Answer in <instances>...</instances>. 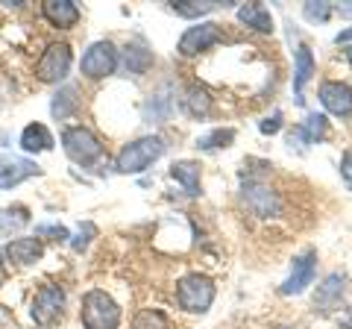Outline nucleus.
<instances>
[{
  "mask_svg": "<svg viewBox=\"0 0 352 329\" xmlns=\"http://www.w3.org/2000/svg\"><path fill=\"white\" fill-rule=\"evenodd\" d=\"M279 127H282V115H279V112H273L270 118H264L261 124H258V129H261L264 136H273V133H276Z\"/></svg>",
  "mask_w": 352,
  "mask_h": 329,
  "instance_id": "obj_31",
  "label": "nucleus"
},
{
  "mask_svg": "<svg viewBox=\"0 0 352 329\" xmlns=\"http://www.w3.org/2000/svg\"><path fill=\"white\" fill-rule=\"evenodd\" d=\"M185 106H188V112L194 118H206L212 112V97H208V92L200 89V85H191V89L185 92Z\"/></svg>",
  "mask_w": 352,
  "mask_h": 329,
  "instance_id": "obj_21",
  "label": "nucleus"
},
{
  "mask_svg": "<svg viewBox=\"0 0 352 329\" xmlns=\"http://www.w3.org/2000/svg\"><path fill=\"white\" fill-rule=\"evenodd\" d=\"M32 321H36V326L41 329H53L62 315H65V291L62 285H41V288L36 291V297H32Z\"/></svg>",
  "mask_w": 352,
  "mask_h": 329,
  "instance_id": "obj_4",
  "label": "nucleus"
},
{
  "mask_svg": "<svg viewBox=\"0 0 352 329\" xmlns=\"http://www.w3.org/2000/svg\"><path fill=\"white\" fill-rule=\"evenodd\" d=\"M170 6H173V12L182 18H200L214 9V3H200V0H173Z\"/></svg>",
  "mask_w": 352,
  "mask_h": 329,
  "instance_id": "obj_26",
  "label": "nucleus"
},
{
  "mask_svg": "<svg viewBox=\"0 0 352 329\" xmlns=\"http://www.w3.org/2000/svg\"><path fill=\"white\" fill-rule=\"evenodd\" d=\"M214 279L206 277V273H188L176 285V303H179V309L191 315H206L214 303Z\"/></svg>",
  "mask_w": 352,
  "mask_h": 329,
  "instance_id": "obj_1",
  "label": "nucleus"
},
{
  "mask_svg": "<svg viewBox=\"0 0 352 329\" xmlns=\"http://www.w3.org/2000/svg\"><path fill=\"white\" fill-rule=\"evenodd\" d=\"M335 41H338V45H346V41H352V27H349V30H344V32H338Z\"/></svg>",
  "mask_w": 352,
  "mask_h": 329,
  "instance_id": "obj_33",
  "label": "nucleus"
},
{
  "mask_svg": "<svg viewBox=\"0 0 352 329\" xmlns=\"http://www.w3.org/2000/svg\"><path fill=\"white\" fill-rule=\"evenodd\" d=\"M235 141V129L232 127H217L212 133H206L200 141H197V147L200 150H220V147H229Z\"/></svg>",
  "mask_w": 352,
  "mask_h": 329,
  "instance_id": "obj_23",
  "label": "nucleus"
},
{
  "mask_svg": "<svg viewBox=\"0 0 352 329\" xmlns=\"http://www.w3.org/2000/svg\"><path fill=\"white\" fill-rule=\"evenodd\" d=\"M94 235H97V226H94V224H82V226H80V233H76V238L71 241V247L76 250V253H82V250L91 244V238H94Z\"/></svg>",
  "mask_w": 352,
  "mask_h": 329,
  "instance_id": "obj_29",
  "label": "nucleus"
},
{
  "mask_svg": "<svg viewBox=\"0 0 352 329\" xmlns=\"http://www.w3.org/2000/svg\"><path fill=\"white\" fill-rule=\"evenodd\" d=\"M80 321L85 329H118L120 326V306L106 291L94 288L82 297Z\"/></svg>",
  "mask_w": 352,
  "mask_h": 329,
  "instance_id": "obj_2",
  "label": "nucleus"
},
{
  "mask_svg": "<svg viewBox=\"0 0 352 329\" xmlns=\"http://www.w3.org/2000/svg\"><path fill=\"white\" fill-rule=\"evenodd\" d=\"M220 41V27L217 24H197V27H188L182 32L179 39V53L182 56H197V53L208 50L212 45Z\"/></svg>",
  "mask_w": 352,
  "mask_h": 329,
  "instance_id": "obj_11",
  "label": "nucleus"
},
{
  "mask_svg": "<svg viewBox=\"0 0 352 329\" xmlns=\"http://www.w3.org/2000/svg\"><path fill=\"white\" fill-rule=\"evenodd\" d=\"M314 273H317V250L308 247L305 253H300L294 259V268H291V277L282 282V294L291 297V294H302L308 285L314 282Z\"/></svg>",
  "mask_w": 352,
  "mask_h": 329,
  "instance_id": "obj_10",
  "label": "nucleus"
},
{
  "mask_svg": "<svg viewBox=\"0 0 352 329\" xmlns=\"http://www.w3.org/2000/svg\"><path fill=\"white\" fill-rule=\"evenodd\" d=\"M62 147L76 164H91L103 156V145L88 127H68L62 133Z\"/></svg>",
  "mask_w": 352,
  "mask_h": 329,
  "instance_id": "obj_5",
  "label": "nucleus"
},
{
  "mask_svg": "<svg viewBox=\"0 0 352 329\" xmlns=\"http://www.w3.org/2000/svg\"><path fill=\"white\" fill-rule=\"evenodd\" d=\"M153 65V56L144 47H126L124 50V71L126 74H144Z\"/></svg>",
  "mask_w": 352,
  "mask_h": 329,
  "instance_id": "obj_24",
  "label": "nucleus"
},
{
  "mask_svg": "<svg viewBox=\"0 0 352 329\" xmlns=\"http://www.w3.org/2000/svg\"><path fill=\"white\" fill-rule=\"evenodd\" d=\"M3 253L15 265H32V262H38L44 256V244H41V238H15L6 244Z\"/></svg>",
  "mask_w": 352,
  "mask_h": 329,
  "instance_id": "obj_15",
  "label": "nucleus"
},
{
  "mask_svg": "<svg viewBox=\"0 0 352 329\" xmlns=\"http://www.w3.org/2000/svg\"><path fill=\"white\" fill-rule=\"evenodd\" d=\"M302 129H305L308 141H320V138H326V133H329V120H326V115H308Z\"/></svg>",
  "mask_w": 352,
  "mask_h": 329,
  "instance_id": "obj_27",
  "label": "nucleus"
},
{
  "mask_svg": "<svg viewBox=\"0 0 352 329\" xmlns=\"http://www.w3.org/2000/svg\"><path fill=\"white\" fill-rule=\"evenodd\" d=\"M38 235H56V241H68V229L65 226H38Z\"/></svg>",
  "mask_w": 352,
  "mask_h": 329,
  "instance_id": "obj_32",
  "label": "nucleus"
},
{
  "mask_svg": "<svg viewBox=\"0 0 352 329\" xmlns=\"http://www.w3.org/2000/svg\"><path fill=\"white\" fill-rule=\"evenodd\" d=\"M302 15L308 21H320V24H323V21L332 18V3H305Z\"/></svg>",
  "mask_w": 352,
  "mask_h": 329,
  "instance_id": "obj_28",
  "label": "nucleus"
},
{
  "mask_svg": "<svg viewBox=\"0 0 352 329\" xmlns=\"http://www.w3.org/2000/svg\"><path fill=\"white\" fill-rule=\"evenodd\" d=\"M346 62H349V65H352V45H349V47H346Z\"/></svg>",
  "mask_w": 352,
  "mask_h": 329,
  "instance_id": "obj_35",
  "label": "nucleus"
},
{
  "mask_svg": "<svg viewBox=\"0 0 352 329\" xmlns=\"http://www.w3.org/2000/svg\"><path fill=\"white\" fill-rule=\"evenodd\" d=\"M41 15L53 27L71 30V27H76V21H80V6H76L74 0H44Z\"/></svg>",
  "mask_w": 352,
  "mask_h": 329,
  "instance_id": "obj_14",
  "label": "nucleus"
},
{
  "mask_svg": "<svg viewBox=\"0 0 352 329\" xmlns=\"http://www.w3.org/2000/svg\"><path fill=\"white\" fill-rule=\"evenodd\" d=\"M21 147L27 153H44V150H53V136L44 124H27L24 133H21Z\"/></svg>",
  "mask_w": 352,
  "mask_h": 329,
  "instance_id": "obj_17",
  "label": "nucleus"
},
{
  "mask_svg": "<svg viewBox=\"0 0 352 329\" xmlns=\"http://www.w3.org/2000/svg\"><path fill=\"white\" fill-rule=\"evenodd\" d=\"M314 74V56L308 47H300L296 50V68H294V94H296V103H302V89L305 83L311 80Z\"/></svg>",
  "mask_w": 352,
  "mask_h": 329,
  "instance_id": "obj_19",
  "label": "nucleus"
},
{
  "mask_svg": "<svg viewBox=\"0 0 352 329\" xmlns=\"http://www.w3.org/2000/svg\"><path fill=\"white\" fill-rule=\"evenodd\" d=\"M30 224V209L27 206H9L0 209V235H12L18 229H24Z\"/></svg>",
  "mask_w": 352,
  "mask_h": 329,
  "instance_id": "obj_20",
  "label": "nucleus"
},
{
  "mask_svg": "<svg viewBox=\"0 0 352 329\" xmlns=\"http://www.w3.org/2000/svg\"><path fill=\"white\" fill-rule=\"evenodd\" d=\"M241 197H244L247 209L252 215H258V217H273V215H279V209H282L279 194L273 191L267 182H244Z\"/></svg>",
  "mask_w": 352,
  "mask_h": 329,
  "instance_id": "obj_9",
  "label": "nucleus"
},
{
  "mask_svg": "<svg viewBox=\"0 0 352 329\" xmlns=\"http://www.w3.org/2000/svg\"><path fill=\"white\" fill-rule=\"evenodd\" d=\"M115 68H118V50L112 47V41H94L80 62V71L88 80H103Z\"/></svg>",
  "mask_w": 352,
  "mask_h": 329,
  "instance_id": "obj_7",
  "label": "nucleus"
},
{
  "mask_svg": "<svg viewBox=\"0 0 352 329\" xmlns=\"http://www.w3.org/2000/svg\"><path fill=\"white\" fill-rule=\"evenodd\" d=\"M170 177L182 185L188 197H197V194H200V164H197V162H191V159L173 162Z\"/></svg>",
  "mask_w": 352,
  "mask_h": 329,
  "instance_id": "obj_16",
  "label": "nucleus"
},
{
  "mask_svg": "<svg viewBox=\"0 0 352 329\" xmlns=\"http://www.w3.org/2000/svg\"><path fill=\"white\" fill-rule=\"evenodd\" d=\"M132 329H173L168 315L159 309H141L135 317H132Z\"/></svg>",
  "mask_w": 352,
  "mask_h": 329,
  "instance_id": "obj_22",
  "label": "nucleus"
},
{
  "mask_svg": "<svg viewBox=\"0 0 352 329\" xmlns=\"http://www.w3.org/2000/svg\"><path fill=\"white\" fill-rule=\"evenodd\" d=\"M320 103L326 112H332L338 118H352V89L346 83L326 80L320 85Z\"/></svg>",
  "mask_w": 352,
  "mask_h": 329,
  "instance_id": "obj_12",
  "label": "nucleus"
},
{
  "mask_svg": "<svg viewBox=\"0 0 352 329\" xmlns=\"http://www.w3.org/2000/svg\"><path fill=\"white\" fill-rule=\"evenodd\" d=\"M71 47L65 45V41H56V45H50L47 50L41 53V59L36 62V76L41 83H59L68 76L71 71Z\"/></svg>",
  "mask_w": 352,
  "mask_h": 329,
  "instance_id": "obj_6",
  "label": "nucleus"
},
{
  "mask_svg": "<svg viewBox=\"0 0 352 329\" xmlns=\"http://www.w3.org/2000/svg\"><path fill=\"white\" fill-rule=\"evenodd\" d=\"M76 106H80L76 103V92L68 85V89H62L56 97H53V118H59V120L71 118L76 112Z\"/></svg>",
  "mask_w": 352,
  "mask_h": 329,
  "instance_id": "obj_25",
  "label": "nucleus"
},
{
  "mask_svg": "<svg viewBox=\"0 0 352 329\" xmlns=\"http://www.w3.org/2000/svg\"><path fill=\"white\" fill-rule=\"evenodd\" d=\"M340 180H344V185L352 191V150L344 153V159H340Z\"/></svg>",
  "mask_w": 352,
  "mask_h": 329,
  "instance_id": "obj_30",
  "label": "nucleus"
},
{
  "mask_svg": "<svg viewBox=\"0 0 352 329\" xmlns=\"http://www.w3.org/2000/svg\"><path fill=\"white\" fill-rule=\"evenodd\" d=\"M41 168L27 156H15V153H0V191L15 189V185L38 177Z\"/></svg>",
  "mask_w": 352,
  "mask_h": 329,
  "instance_id": "obj_8",
  "label": "nucleus"
},
{
  "mask_svg": "<svg viewBox=\"0 0 352 329\" xmlns=\"http://www.w3.org/2000/svg\"><path fill=\"white\" fill-rule=\"evenodd\" d=\"M162 153H164V141L159 136H144L118 153L115 168L120 173H141V171H147Z\"/></svg>",
  "mask_w": 352,
  "mask_h": 329,
  "instance_id": "obj_3",
  "label": "nucleus"
},
{
  "mask_svg": "<svg viewBox=\"0 0 352 329\" xmlns=\"http://www.w3.org/2000/svg\"><path fill=\"white\" fill-rule=\"evenodd\" d=\"M238 21L256 32H273V18L261 3H244L238 9Z\"/></svg>",
  "mask_w": 352,
  "mask_h": 329,
  "instance_id": "obj_18",
  "label": "nucleus"
},
{
  "mask_svg": "<svg viewBox=\"0 0 352 329\" xmlns=\"http://www.w3.org/2000/svg\"><path fill=\"white\" fill-rule=\"evenodd\" d=\"M340 326H344V329H352V309H349V315L344 317V321H340Z\"/></svg>",
  "mask_w": 352,
  "mask_h": 329,
  "instance_id": "obj_34",
  "label": "nucleus"
},
{
  "mask_svg": "<svg viewBox=\"0 0 352 329\" xmlns=\"http://www.w3.org/2000/svg\"><path fill=\"white\" fill-rule=\"evenodd\" d=\"M344 291H346V277L344 273H329V277L317 285V291H314V309L317 312H332L340 306V297H344Z\"/></svg>",
  "mask_w": 352,
  "mask_h": 329,
  "instance_id": "obj_13",
  "label": "nucleus"
}]
</instances>
